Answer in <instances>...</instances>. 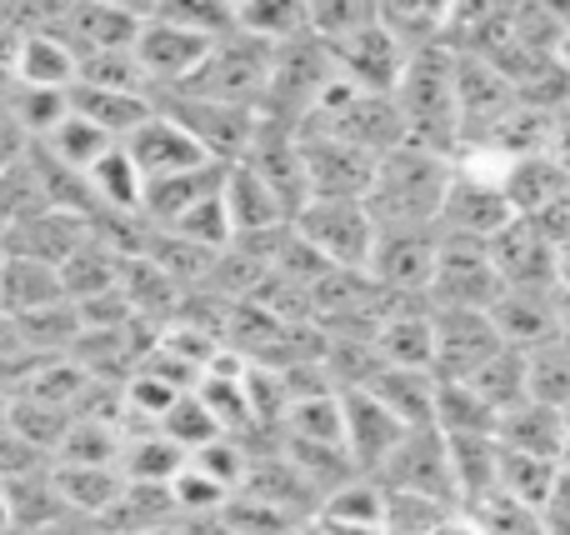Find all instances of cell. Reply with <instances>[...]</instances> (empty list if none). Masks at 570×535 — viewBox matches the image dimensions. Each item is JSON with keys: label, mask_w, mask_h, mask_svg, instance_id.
Returning a JSON list of instances; mask_svg holds the SVG:
<instances>
[{"label": "cell", "mask_w": 570, "mask_h": 535, "mask_svg": "<svg viewBox=\"0 0 570 535\" xmlns=\"http://www.w3.org/2000/svg\"><path fill=\"white\" fill-rule=\"evenodd\" d=\"M451 180H455V156L405 140L401 150H391L381 160L365 206H371L375 226H441Z\"/></svg>", "instance_id": "1"}, {"label": "cell", "mask_w": 570, "mask_h": 535, "mask_svg": "<svg viewBox=\"0 0 570 535\" xmlns=\"http://www.w3.org/2000/svg\"><path fill=\"white\" fill-rule=\"evenodd\" d=\"M405 126H411L415 146H431L441 156H461L465 130H461V56L451 46L415 50L405 80L395 90Z\"/></svg>", "instance_id": "2"}, {"label": "cell", "mask_w": 570, "mask_h": 535, "mask_svg": "<svg viewBox=\"0 0 570 535\" xmlns=\"http://www.w3.org/2000/svg\"><path fill=\"white\" fill-rule=\"evenodd\" d=\"M295 236L335 270H365L371 276V256L381 226H375L371 206L365 200H311V206L295 216Z\"/></svg>", "instance_id": "3"}, {"label": "cell", "mask_w": 570, "mask_h": 535, "mask_svg": "<svg viewBox=\"0 0 570 535\" xmlns=\"http://www.w3.org/2000/svg\"><path fill=\"white\" fill-rule=\"evenodd\" d=\"M271 60H276V50L236 30L230 40H220V46L210 50L206 66H200L180 90H186V96H200V100H220V106L261 110L266 106V86H271Z\"/></svg>", "instance_id": "4"}, {"label": "cell", "mask_w": 570, "mask_h": 535, "mask_svg": "<svg viewBox=\"0 0 570 535\" xmlns=\"http://www.w3.org/2000/svg\"><path fill=\"white\" fill-rule=\"evenodd\" d=\"M505 296V280L495 270L491 240H465L441 230V266L431 280V306L435 310H495Z\"/></svg>", "instance_id": "5"}, {"label": "cell", "mask_w": 570, "mask_h": 535, "mask_svg": "<svg viewBox=\"0 0 570 535\" xmlns=\"http://www.w3.org/2000/svg\"><path fill=\"white\" fill-rule=\"evenodd\" d=\"M385 491H405V496H425L441 506L461 511V486H455V466H451V440L435 426L425 430H405V440L395 446V456L385 460L381 476Z\"/></svg>", "instance_id": "6"}, {"label": "cell", "mask_w": 570, "mask_h": 535, "mask_svg": "<svg viewBox=\"0 0 570 535\" xmlns=\"http://www.w3.org/2000/svg\"><path fill=\"white\" fill-rule=\"evenodd\" d=\"M160 110H166L170 120H180V126L206 146V156L220 160V166L246 160L250 146H256V136H261V110L220 106V100H200V96H186V90L160 96Z\"/></svg>", "instance_id": "7"}, {"label": "cell", "mask_w": 570, "mask_h": 535, "mask_svg": "<svg viewBox=\"0 0 570 535\" xmlns=\"http://www.w3.org/2000/svg\"><path fill=\"white\" fill-rule=\"evenodd\" d=\"M441 266V226H381L371 256V280L401 296H431Z\"/></svg>", "instance_id": "8"}, {"label": "cell", "mask_w": 570, "mask_h": 535, "mask_svg": "<svg viewBox=\"0 0 570 535\" xmlns=\"http://www.w3.org/2000/svg\"><path fill=\"white\" fill-rule=\"evenodd\" d=\"M46 30H56L80 60L110 56V50H136L140 30H146V10L120 6V0H80V6H60Z\"/></svg>", "instance_id": "9"}, {"label": "cell", "mask_w": 570, "mask_h": 535, "mask_svg": "<svg viewBox=\"0 0 570 535\" xmlns=\"http://www.w3.org/2000/svg\"><path fill=\"white\" fill-rule=\"evenodd\" d=\"M301 156H305V180H311V200H371L375 170H381L375 156L325 136V130H301Z\"/></svg>", "instance_id": "10"}, {"label": "cell", "mask_w": 570, "mask_h": 535, "mask_svg": "<svg viewBox=\"0 0 570 535\" xmlns=\"http://www.w3.org/2000/svg\"><path fill=\"white\" fill-rule=\"evenodd\" d=\"M501 350L491 310H435V380H475Z\"/></svg>", "instance_id": "11"}, {"label": "cell", "mask_w": 570, "mask_h": 535, "mask_svg": "<svg viewBox=\"0 0 570 535\" xmlns=\"http://www.w3.org/2000/svg\"><path fill=\"white\" fill-rule=\"evenodd\" d=\"M341 416H345V456H351L355 476L375 480L385 470V460L395 456V446L405 440V426L365 386L341 390Z\"/></svg>", "instance_id": "12"}, {"label": "cell", "mask_w": 570, "mask_h": 535, "mask_svg": "<svg viewBox=\"0 0 570 535\" xmlns=\"http://www.w3.org/2000/svg\"><path fill=\"white\" fill-rule=\"evenodd\" d=\"M491 256L505 290H561V246L546 236L541 220H511L491 240Z\"/></svg>", "instance_id": "13"}, {"label": "cell", "mask_w": 570, "mask_h": 535, "mask_svg": "<svg viewBox=\"0 0 570 535\" xmlns=\"http://www.w3.org/2000/svg\"><path fill=\"white\" fill-rule=\"evenodd\" d=\"M515 216L511 196H505L501 180L491 176H475V170L455 166V180H451V196H445V210H441V230L445 236H465V240H495Z\"/></svg>", "instance_id": "14"}, {"label": "cell", "mask_w": 570, "mask_h": 535, "mask_svg": "<svg viewBox=\"0 0 570 535\" xmlns=\"http://www.w3.org/2000/svg\"><path fill=\"white\" fill-rule=\"evenodd\" d=\"M126 156L140 166L146 186H150V180L190 176V170H200V166H220V160L206 156V146H200V140L190 136L180 120H170L166 110H160V100H156V116H150L146 126L126 140Z\"/></svg>", "instance_id": "15"}, {"label": "cell", "mask_w": 570, "mask_h": 535, "mask_svg": "<svg viewBox=\"0 0 570 535\" xmlns=\"http://www.w3.org/2000/svg\"><path fill=\"white\" fill-rule=\"evenodd\" d=\"M491 320L505 346L535 356V350L566 340V296L561 290H505L495 300Z\"/></svg>", "instance_id": "16"}, {"label": "cell", "mask_w": 570, "mask_h": 535, "mask_svg": "<svg viewBox=\"0 0 570 535\" xmlns=\"http://www.w3.org/2000/svg\"><path fill=\"white\" fill-rule=\"evenodd\" d=\"M210 50H216V40L190 36V30L166 26V20H150V16H146V30H140V40H136V60L146 66L150 86H156V100L186 86V80L206 66Z\"/></svg>", "instance_id": "17"}, {"label": "cell", "mask_w": 570, "mask_h": 535, "mask_svg": "<svg viewBox=\"0 0 570 535\" xmlns=\"http://www.w3.org/2000/svg\"><path fill=\"white\" fill-rule=\"evenodd\" d=\"M331 56H335V66H341V76L351 80V86L371 90V96H395L405 80V66H411V50L385 30V20H375L371 30L351 36L345 46H331Z\"/></svg>", "instance_id": "18"}, {"label": "cell", "mask_w": 570, "mask_h": 535, "mask_svg": "<svg viewBox=\"0 0 570 535\" xmlns=\"http://www.w3.org/2000/svg\"><path fill=\"white\" fill-rule=\"evenodd\" d=\"M246 166L266 180L271 190L285 200L291 216H301L311 206V180H305V156H301V130L276 126V120H261V136L250 146Z\"/></svg>", "instance_id": "19"}, {"label": "cell", "mask_w": 570, "mask_h": 535, "mask_svg": "<svg viewBox=\"0 0 570 535\" xmlns=\"http://www.w3.org/2000/svg\"><path fill=\"white\" fill-rule=\"evenodd\" d=\"M86 240H90L86 216H70V210H40V216H30V220H20V226L6 230V256L60 270Z\"/></svg>", "instance_id": "20"}, {"label": "cell", "mask_w": 570, "mask_h": 535, "mask_svg": "<svg viewBox=\"0 0 570 535\" xmlns=\"http://www.w3.org/2000/svg\"><path fill=\"white\" fill-rule=\"evenodd\" d=\"M226 210H230V226H236V240H266V236H281V230L295 226L285 200L246 160H236V166L226 170Z\"/></svg>", "instance_id": "21"}, {"label": "cell", "mask_w": 570, "mask_h": 535, "mask_svg": "<svg viewBox=\"0 0 570 535\" xmlns=\"http://www.w3.org/2000/svg\"><path fill=\"white\" fill-rule=\"evenodd\" d=\"M226 170L230 166H200V170H190V176L150 180L146 186V210H140V216H146L156 230H176L190 210L206 206V200H216L220 190H226Z\"/></svg>", "instance_id": "22"}, {"label": "cell", "mask_w": 570, "mask_h": 535, "mask_svg": "<svg viewBox=\"0 0 570 535\" xmlns=\"http://www.w3.org/2000/svg\"><path fill=\"white\" fill-rule=\"evenodd\" d=\"M495 440H501L505 450H515V456H535V460H556V466H561V450L570 440L566 410L546 406V400H521L515 410L501 416Z\"/></svg>", "instance_id": "23"}, {"label": "cell", "mask_w": 570, "mask_h": 535, "mask_svg": "<svg viewBox=\"0 0 570 535\" xmlns=\"http://www.w3.org/2000/svg\"><path fill=\"white\" fill-rule=\"evenodd\" d=\"M375 400L391 406V416L401 420L405 430H425L435 426V396H441V380L431 370H401V366H381L371 386Z\"/></svg>", "instance_id": "24"}, {"label": "cell", "mask_w": 570, "mask_h": 535, "mask_svg": "<svg viewBox=\"0 0 570 535\" xmlns=\"http://www.w3.org/2000/svg\"><path fill=\"white\" fill-rule=\"evenodd\" d=\"M70 110H76L80 120H90L96 130H106L116 146H126V140L156 116V100L120 96V90H96V86H70Z\"/></svg>", "instance_id": "25"}, {"label": "cell", "mask_w": 570, "mask_h": 535, "mask_svg": "<svg viewBox=\"0 0 570 535\" xmlns=\"http://www.w3.org/2000/svg\"><path fill=\"white\" fill-rule=\"evenodd\" d=\"M6 501H10V526L26 531V535H46V531H56L60 521L76 516L56 486V466L36 470V476L6 480Z\"/></svg>", "instance_id": "26"}, {"label": "cell", "mask_w": 570, "mask_h": 535, "mask_svg": "<svg viewBox=\"0 0 570 535\" xmlns=\"http://www.w3.org/2000/svg\"><path fill=\"white\" fill-rule=\"evenodd\" d=\"M566 190H570V170L551 156V150H546V156L515 160L511 176H505V196H511V206L521 220H541Z\"/></svg>", "instance_id": "27"}, {"label": "cell", "mask_w": 570, "mask_h": 535, "mask_svg": "<svg viewBox=\"0 0 570 535\" xmlns=\"http://www.w3.org/2000/svg\"><path fill=\"white\" fill-rule=\"evenodd\" d=\"M66 286H60L56 266H36V260H0V310L6 316H36L46 306H60Z\"/></svg>", "instance_id": "28"}, {"label": "cell", "mask_w": 570, "mask_h": 535, "mask_svg": "<svg viewBox=\"0 0 570 535\" xmlns=\"http://www.w3.org/2000/svg\"><path fill=\"white\" fill-rule=\"evenodd\" d=\"M375 356L385 366L401 370H431L435 376V310H421V316H391L375 336Z\"/></svg>", "instance_id": "29"}, {"label": "cell", "mask_w": 570, "mask_h": 535, "mask_svg": "<svg viewBox=\"0 0 570 535\" xmlns=\"http://www.w3.org/2000/svg\"><path fill=\"white\" fill-rule=\"evenodd\" d=\"M190 456L160 430H140V436L126 440V456H120V476L130 486H176L186 476Z\"/></svg>", "instance_id": "30"}, {"label": "cell", "mask_w": 570, "mask_h": 535, "mask_svg": "<svg viewBox=\"0 0 570 535\" xmlns=\"http://www.w3.org/2000/svg\"><path fill=\"white\" fill-rule=\"evenodd\" d=\"M90 196H96V216H140L146 210V176L126 156V146H116L96 170H90Z\"/></svg>", "instance_id": "31"}, {"label": "cell", "mask_w": 570, "mask_h": 535, "mask_svg": "<svg viewBox=\"0 0 570 535\" xmlns=\"http://www.w3.org/2000/svg\"><path fill=\"white\" fill-rule=\"evenodd\" d=\"M80 80V56L56 36V30H26V56H20L16 86L36 90H70Z\"/></svg>", "instance_id": "32"}, {"label": "cell", "mask_w": 570, "mask_h": 535, "mask_svg": "<svg viewBox=\"0 0 570 535\" xmlns=\"http://www.w3.org/2000/svg\"><path fill=\"white\" fill-rule=\"evenodd\" d=\"M236 30L281 50L291 40L311 36V6H301V0H246V6H236Z\"/></svg>", "instance_id": "33"}, {"label": "cell", "mask_w": 570, "mask_h": 535, "mask_svg": "<svg viewBox=\"0 0 570 535\" xmlns=\"http://www.w3.org/2000/svg\"><path fill=\"white\" fill-rule=\"evenodd\" d=\"M435 430H441V436H495V430H501V410H495L471 380H441Z\"/></svg>", "instance_id": "34"}, {"label": "cell", "mask_w": 570, "mask_h": 535, "mask_svg": "<svg viewBox=\"0 0 570 535\" xmlns=\"http://www.w3.org/2000/svg\"><path fill=\"white\" fill-rule=\"evenodd\" d=\"M120 270H126V260H120L116 250H106L96 236H90L86 246H80L76 256L60 266V286H66V300L86 306V300L116 296V290H120Z\"/></svg>", "instance_id": "35"}, {"label": "cell", "mask_w": 570, "mask_h": 535, "mask_svg": "<svg viewBox=\"0 0 570 535\" xmlns=\"http://www.w3.org/2000/svg\"><path fill=\"white\" fill-rule=\"evenodd\" d=\"M56 486L76 516L100 521L120 496H126L130 480L120 476V466H56Z\"/></svg>", "instance_id": "36"}, {"label": "cell", "mask_w": 570, "mask_h": 535, "mask_svg": "<svg viewBox=\"0 0 570 535\" xmlns=\"http://www.w3.org/2000/svg\"><path fill=\"white\" fill-rule=\"evenodd\" d=\"M6 426L16 430V436H26L30 446H40L46 456H60V446H66L76 416H70L66 406H56V400L16 396V400H10V420H6Z\"/></svg>", "instance_id": "37"}, {"label": "cell", "mask_w": 570, "mask_h": 535, "mask_svg": "<svg viewBox=\"0 0 570 535\" xmlns=\"http://www.w3.org/2000/svg\"><path fill=\"white\" fill-rule=\"evenodd\" d=\"M150 20H166V26H180L190 36L206 40H230L236 36V6H220V0H160V6H140Z\"/></svg>", "instance_id": "38"}, {"label": "cell", "mask_w": 570, "mask_h": 535, "mask_svg": "<svg viewBox=\"0 0 570 535\" xmlns=\"http://www.w3.org/2000/svg\"><path fill=\"white\" fill-rule=\"evenodd\" d=\"M471 386L481 390V396L505 416V410H515L521 400H531V356H525V350H511V346H505L501 356L491 360V366L475 370Z\"/></svg>", "instance_id": "39"}, {"label": "cell", "mask_w": 570, "mask_h": 535, "mask_svg": "<svg viewBox=\"0 0 570 535\" xmlns=\"http://www.w3.org/2000/svg\"><path fill=\"white\" fill-rule=\"evenodd\" d=\"M120 456H126V430L106 420H76L56 466H120Z\"/></svg>", "instance_id": "40"}, {"label": "cell", "mask_w": 570, "mask_h": 535, "mask_svg": "<svg viewBox=\"0 0 570 535\" xmlns=\"http://www.w3.org/2000/svg\"><path fill=\"white\" fill-rule=\"evenodd\" d=\"M40 146L50 150V156L60 160V166H70V170H80V176H90V170L100 166V160L116 150V140L106 136V130H96L90 120H80L76 110H70V120L56 130L50 140H40Z\"/></svg>", "instance_id": "41"}, {"label": "cell", "mask_w": 570, "mask_h": 535, "mask_svg": "<svg viewBox=\"0 0 570 535\" xmlns=\"http://www.w3.org/2000/svg\"><path fill=\"white\" fill-rule=\"evenodd\" d=\"M76 86H96V90H120V96H150V100H156V86H150L146 66L136 60V50L86 56V60H80V80H76Z\"/></svg>", "instance_id": "42"}, {"label": "cell", "mask_w": 570, "mask_h": 535, "mask_svg": "<svg viewBox=\"0 0 570 535\" xmlns=\"http://www.w3.org/2000/svg\"><path fill=\"white\" fill-rule=\"evenodd\" d=\"M6 106L16 110V120L26 126V136L36 140H50L60 126L70 120V90H36V86H16L6 96Z\"/></svg>", "instance_id": "43"}, {"label": "cell", "mask_w": 570, "mask_h": 535, "mask_svg": "<svg viewBox=\"0 0 570 535\" xmlns=\"http://www.w3.org/2000/svg\"><path fill=\"white\" fill-rule=\"evenodd\" d=\"M381 20V6L371 0H315L311 6V36L321 46H345L351 36L371 30Z\"/></svg>", "instance_id": "44"}, {"label": "cell", "mask_w": 570, "mask_h": 535, "mask_svg": "<svg viewBox=\"0 0 570 535\" xmlns=\"http://www.w3.org/2000/svg\"><path fill=\"white\" fill-rule=\"evenodd\" d=\"M160 436H170L186 456H196V450H206L210 440H220L226 430H220V420L210 416V406L196 396V390H186V396L176 400V406L166 410V420H160Z\"/></svg>", "instance_id": "45"}, {"label": "cell", "mask_w": 570, "mask_h": 535, "mask_svg": "<svg viewBox=\"0 0 570 535\" xmlns=\"http://www.w3.org/2000/svg\"><path fill=\"white\" fill-rule=\"evenodd\" d=\"M531 400L570 410V336L531 356Z\"/></svg>", "instance_id": "46"}, {"label": "cell", "mask_w": 570, "mask_h": 535, "mask_svg": "<svg viewBox=\"0 0 570 535\" xmlns=\"http://www.w3.org/2000/svg\"><path fill=\"white\" fill-rule=\"evenodd\" d=\"M455 506H441V501L425 496H405V491H385V535H431L451 516Z\"/></svg>", "instance_id": "47"}, {"label": "cell", "mask_w": 570, "mask_h": 535, "mask_svg": "<svg viewBox=\"0 0 570 535\" xmlns=\"http://www.w3.org/2000/svg\"><path fill=\"white\" fill-rule=\"evenodd\" d=\"M56 456H46L40 446H30L26 436H16L10 426H0V480H20L36 476V470H50Z\"/></svg>", "instance_id": "48"}, {"label": "cell", "mask_w": 570, "mask_h": 535, "mask_svg": "<svg viewBox=\"0 0 570 535\" xmlns=\"http://www.w3.org/2000/svg\"><path fill=\"white\" fill-rule=\"evenodd\" d=\"M30 150H36V140L26 136V126H20L16 110H10L6 96H0V176L16 170L20 160H30Z\"/></svg>", "instance_id": "49"}, {"label": "cell", "mask_w": 570, "mask_h": 535, "mask_svg": "<svg viewBox=\"0 0 570 535\" xmlns=\"http://www.w3.org/2000/svg\"><path fill=\"white\" fill-rule=\"evenodd\" d=\"M20 56H26V30H16L6 20V26H0V96H10V90H16Z\"/></svg>", "instance_id": "50"}, {"label": "cell", "mask_w": 570, "mask_h": 535, "mask_svg": "<svg viewBox=\"0 0 570 535\" xmlns=\"http://www.w3.org/2000/svg\"><path fill=\"white\" fill-rule=\"evenodd\" d=\"M431 535H485V526L471 516V511H451V516H445Z\"/></svg>", "instance_id": "51"}, {"label": "cell", "mask_w": 570, "mask_h": 535, "mask_svg": "<svg viewBox=\"0 0 570 535\" xmlns=\"http://www.w3.org/2000/svg\"><path fill=\"white\" fill-rule=\"evenodd\" d=\"M46 535H110L100 521H90V516H70V521H60L56 531H46Z\"/></svg>", "instance_id": "52"}, {"label": "cell", "mask_w": 570, "mask_h": 535, "mask_svg": "<svg viewBox=\"0 0 570 535\" xmlns=\"http://www.w3.org/2000/svg\"><path fill=\"white\" fill-rule=\"evenodd\" d=\"M140 535H186V531H180V521H166V526H150V531H140Z\"/></svg>", "instance_id": "53"}, {"label": "cell", "mask_w": 570, "mask_h": 535, "mask_svg": "<svg viewBox=\"0 0 570 535\" xmlns=\"http://www.w3.org/2000/svg\"><path fill=\"white\" fill-rule=\"evenodd\" d=\"M10 526V501H6V480H0V531Z\"/></svg>", "instance_id": "54"}, {"label": "cell", "mask_w": 570, "mask_h": 535, "mask_svg": "<svg viewBox=\"0 0 570 535\" xmlns=\"http://www.w3.org/2000/svg\"><path fill=\"white\" fill-rule=\"evenodd\" d=\"M10 400H16V396H10V390L0 386V426H6V420H10Z\"/></svg>", "instance_id": "55"}, {"label": "cell", "mask_w": 570, "mask_h": 535, "mask_svg": "<svg viewBox=\"0 0 570 535\" xmlns=\"http://www.w3.org/2000/svg\"><path fill=\"white\" fill-rule=\"evenodd\" d=\"M566 336H570V296H566Z\"/></svg>", "instance_id": "56"}, {"label": "cell", "mask_w": 570, "mask_h": 535, "mask_svg": "<svg viewBox=\"0 0 570 535\" xmlns=\"http://www.w3.org/2000/svg\"><path fill=\"white\" fill-rule=\"evenodd\" d=\"M0 535H26V531H16V526H6V531H0Z\"/></svg>", "instance_id": "57"}, {"label": "cell", "mask_w": 570, "mask_h": 535, "mask_svg": "<svg viewBox=\"0 0 570 535\" xmlns=\"http://www.w3.org/2000/svg\"><path fill=\"white\" fill-rule=\"evenodd\" d=\"M566 430H570V410H566Z\"/></svg>", "instance_id": "58"}]
</instances>
